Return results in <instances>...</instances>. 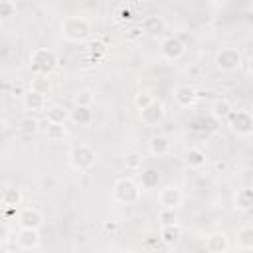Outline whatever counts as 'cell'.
<instances>
[{"label":"cell","mask_w":253,"mask_h":253,"mask_svg":"<svg viewBox=\"0 0 253 253\" xmlns=\"http://www.w3.org/2000/svg\"><path fill=\"white\" fill-rule=\"evenodd\" d=\"M59 30H61V36L67 42L79 43V42H85L91 36L93 26L85 16H67V18L61 20Z\"/></svg>","instance_id":"cell-1"},{"label":"cell","mask_w":253,"mask_h":253,"mask_svg":"<svg viewBox=\"0 0 253 253\" xmlns=\"http://www.w3.org/2000/svg\"><path fill=\"white\" fill-rule=\"evenodd\" d=\"M57 67V53L49 47H36L30 53V69L36 75H47L53 73Z\"/></svg>","instance_id":"cell-2"},{"label":"cell","mask_w":253,"mask_h":253,"mask_svg":"<svg viewBox=\"0 0 253 253\" xmlns=\"http://www.w3.org/2000/svg\"><path fill=\"white\" fill-rule=\"evenodd\" d=\"M140 198V186L132 178H119L113 184V200L125 206L136 204Z\"/></svg>","instance_id":"cell-3"},{"label":"cell","mask_w":253,"mask_h":253,"mask_svg":"<svg viewBox=\"0 0 253 253\" xmlns=\"http://www.w3.org/2000/svg\"><path fill=\"white\" fill-rule=\"evenodd\" d=\"M95 162H97V152H95V148L91 144L81 142V144H77V146H73L69 150V164L79 172L93 168Z\"/></svg>","instance_id":"cell-4"},{"label":"cell","mask_w":253,"mask_h":253,"mask_svg":"<svg viewBox=\"0 0 253 253\" xmlns=\"http://www.w3.org/2000/svg\"><path fill=\"white\" fill-rule=\"evenodd\" d=\"M227 123H229L231 132L237 136H249L253 132V115L249 111H243V109L233 111L229 115Z\"/></svg>","instance_id":"cell-5"},{"label":"cell","mask_w":253,"mask_h":253,"mask_svg":"<svg viewBox=\"0 0 253 253\" xmlns=\"http://www.w3.org/2000/svg\"><path fill=\"white\" fill-rule=\"evenodd\" d=\"M215 67L223 73H231L241 67V53L235 47H221L215 53Z\"/></svg>","instance_id":"cell-6"},{"label":"cell","mask_w":253,"mask_h":253,"mask_svg":"<svg viewBox=\"0 0 253 253\" xmlns=\"http://www.w3.org/2000/svg\"><path fill=\"white\" fill-rule=\"evenodd\" d=\"M186 51V43L182 42L180 36H166L162 42H160V55L166 59V61H176L184 55Z\"/></svg>","instance_id":"cell-7"},{"label":"cell","mask_w":253,"mask_h":253,"mask_svg":"<svg viewBox=\"0 0 253 253\" xmlns=\"http://www.w3.org/2000/svg\"><path fill=\"white\" fill-rule=\"evenodd\" d=\"M164 115H166V109H164V103L154 99L152 105H148L146 109L138 111V117H140V123L144 126H158L162 121H164Z\"/></svg>","instance_id":"cell-8"},{"label":"cell","mask_w":253,"mask_h":253,"mask_svg":"<svg viewBox=\"0 0 253 253\" xmlns=\"http://www.w3.org/2000/svg\"><path fill=\"white\" fill-rule=\"evenodd\" d=\"M182 200H184V196L178 186H164L158 192V202L166 210H178L182 206Z\"/></svg>","instance_id":"cell-9"},{"label":"cell","mask_w":253,"mask_h":253,"mask_svg":"<svg viewBox=\"0 0 253 253\" xmlns=\"http://www.w3.org/2000/svg\"><path fill=\"white\" fill-rule=\"evenodd\" d=\"M43 223V215L36 208H24L18 211V225L20 229H40Z\"/></svg>","instance_id":"cell-10"},{"label":"cell","mask_w":253,"mask_h":253,"mask_svg":"<svg viewBox=\"0 0 253 253\" xmlns=\"http://www.w3.org/2000/svg\"><path fill=\"white\" fill-rule=\"evenodd\" d=\"M172 97H174L176 105L182 107V109L194 107L196 101H198V93H196V89L192 85H176L172 89Z\"/></svg>","instance_id":"cell-11"},{"label":"cell","mask_w":253,"mask_h":253,"mask_svg":"<svg viewBox=\"0 0 253 253\" xmlns=\"http://www.w3.org/2000/svg\"><path fill=\"white\" fill-rule=\"evenodd\" d=\"M140 28H142V34H144V36H148V38H160V36L164 34L166 22H164L162 16H158V14H148V16L142 18Z\"/></svg>","instance_id":"cell-12"},{"label":"cell","mask_w":253,"mask_h":253,"mask_svg":"<svg viewBox=\"0 0 253 253\" xmlns=\"http://www.w3.org/2000/svg\"><path fill=\"white\" fill-rule=\"evenodd\" d=\"M22 105H24L26 111H34V113L36 111H45L47 109V99H45V95H42L34 89H28L22 95Z\"/></svg>","instance_id":"cell-13"},{"label":"cell","mask_w":253,"mask_h":253,"mask_svg":"<svg viewBox=\"0 0 253 253\" xmlns=\"http://www.w3.org/2000/svg\"><path fill=\"white\" fill-rule=\"evenodd\" d=\"M206 249L208 253H225L229 249V237L225 231H213L206 237Z\"/></svg>","instance_id":"cell-14"},{"label":"cell","mask_w":253,"mask_h":253,"mask_svg":"<svg viewBox=\"0 0 253 253\" xmlns=\"http://www.w3.org/2000/svg\"><path fill=\"white\" fill-rule=\"evenodd\" d=\"M184 162H186L188 168H192V170H200V168L206 166V162H208V154H206V150H202V148H198V146H192V148L186 150Z\"/></svg>","instance_id":"cell-15"},{"label":"cell","mask_w":253,"mask_h":253,"mask_svg":"<svg viewBox=\"0 0 253 253\" xmlns=\"http://www.w3.org/2000/svg\"><path fill=\"white\" fill-rule=\"evenodd\" d=\"M231 113H233V107H231L229 99H225V97L215 99V101L211 103V107H210V115H211L215 121H227Z\"/></svg>","instance_id":"cell-16"},{"label":"cell","mask_w":253,"mask_h":253,"mask_svg":"<svg viewBox=\"0 0 253 253\" xmlns=\"http://www.w3.org/2000/svg\"><path fill=\"white\" fill-rule=\"evenodd\" d=\"M138 182H140V188L142 190H154L160 184V172L156 168H152V166H146V168L140 170Z\"/></svg>","instance_id":"cell-17"},{"label":"cell","mask_w":253,"mask_h":253,"mask_svg":"<svg viewBox=\"0 0 253 253\" xmlns=\"http://www.w3.org/2000/svg\"><path fill=\"white\" fill-rule=\"evenodd\" d=\"M16 243L22 249H36L40 245V231L38 229H20L16 233Z\"/></svg>","instance_id":"cell-18"},{"label":"cell","mask_w":253,"mask_h":253,"mask_svg":"<svg viewBox=\"0 0 253 253\" xmlns=\"http://www.w3.org/2000/svg\"><path fill=\"white\" fill-rule=\"evenodd\" d=\"M148 150H150L152 156H164V154H168V150H170V140H168V136H164V134H154V136H150V140H148Z\"/></svg>","instance_id":"cell-19"},{"label":"cell","mask_w":253,"mask_h":253,"mask_svg":"<svg viewBox=\"0 0 253 253\" xmlns=\"http://www.w3.org/2000/svg\"><path fill=\"white\" fill-rule=\"evenodd\" d=\"M233 204H235V208L241 210V211L253 210V188H239V190L235 192Z\"/></svg>","instance_id":"cell-20"},{"label":"cell","mask_w":253,"mask_h":253,"mask_svg":"<svg viewBox=\"0 0 253 253\" xmlns=\"http://www.w3.org/2000/svg\"><path fill=\"white\" fill-rule=\"evenodd\" d=\"M45 117H47V123L65 125V121L71 117V111H67L63 105H49V107L45 109Z\"/></svg>","instance_id":"cell-21"},{"label":"cell","mask_w":253,"mask_h":253,"mask_svg":"<svg viewBox=\"0 0 253 253\" xmlns=\"http://www.w3.org/2000/svg\"><path fill=\"white\" fill-rule=\"evenodd\" d=\"M180 237H182V227H180V223L162 225V227H160V241H162V243H166V245H176Z\"/></svg>","instance_id":"cell-22"},{"label":"cell","mask_w":253,"mask_h":253,"mask_svg":"<svg viewBox=\"0 0 253 253\" xmlns=\"http://www.w3.org/2000/svg\"><path fill=\"white\" fill-rule=\"evenodd\" d=\"M69 119L79 126H87L93 123V111H91V107H73Z\"/></svg>","instance_id":"cell-23"},{"label":"cell","mask_w":253,"mask_h":253,"mask_svg":"<svg viewBox=\"0 0 253 253\" xmlns=\"http://www.w3.org/2000/svg\"><path fill=\"white\" fill-rule=\"evenodd\" d=\"M237 245L245 251H253V225H241L235 233Z\"/></svg>","instance_id":"cell-24"},{"label":"cell","mask_w":253,"mask_h":253,"mask_svg":"<svg viewBox=\"0 0 253 253\" xmlns=\"http://www.w3.org/2000/svg\"><path fill=\"white\" fill-rule=\"evenodd\" d=\"M43 134L49 142H59L65 138L67 128H65V125H59V123H47V126L43 128Z\"/></svg>","instance_id":"cell-25"},{"label":"cell","mask_w":253,"mask_h":253,"mask_svg":"<svg viewBox=\"0 0 253 253\" xmlns=\"http://www.w3.org/2000/svg\"><path fill=\"white\" fill-rule=\"evenodd\" d=\"M22 204V192L16 186H8L2 192V206L4 208H18Z\"/></svg>","instance_id":"cell-26"},{"label":"cell","mask_w":253,"mask_h":253,"mask_svg":"<svg viewBox=\"0 0 253 253\" xmlns=\"http://www.w3.org/2000/svg\"><path fill=\"white\" fill-rule=\"evenodd\" d=\"M30 89H34L42 95H49L51 93V79L47 75H34L30 81Z\"/></svg>","instance_id":"cell-27"},{"label":"cell","mask_w":253,"mask_h":253,"mask_svg":"<svg viewBox=\"0 0 253 253\" xmlns=\"http://www.w3.org/2000/svg\"><path fill=\"white\" fill-rule=\"evenodd\" d=\"M18 128H20V132H22V134L32 136V134H36V132H38V128H40V121H38L36 117H32V115H26V117H22V119H20Z\"/></svg>","instance_id":"cell-28"},{"label":"cell","mask_w":253,"mask_h":253,"mask_svg":"<svg viewBox=\"0 0 253 253\" xmlns=\"http://www.w3.org/2000/svg\"><path fill=\"white\" fill-rule=\"evenodd\" d=\"M142 160H144V156H142L140 152L132 150V152H128L126 158H125V168L130 170V172H140V170H142Z\"/></svg>","instance_id":"cell-29"},{"label":"cell","mask_w":253,"mask_h":253,"mask_svg":"<svg viewBox=\"0 0 253 253\" xmlns=\"http://www.w3.org/2000/svg\"><path fill=\"white\" fill-rule=\"evenodd\" d=\"M73 101H75V107H91L95 103V95L91 89H81L75 93Z\"/></svg>","instance_id":"cell-30"},{"label":"cell","mask_w":253,"mask_h":253,"mask_svg":"<svg viewBox=\"0 0 253 253\" xmlns=\"http://www.w3.org/2000/svg\"><path fill=\"white\" fill-rule=\"evenodd\" d=\"M158 223H160V227H162V225H174V223H178L176 210H166V208H162V210L158 211Z\"/></svg>","instance_id":"cell-31"},{"label":"cell","mask_w":253,"mask_h":253,"mask_svg":"<svg viewBox=\"0 0 253 253\" xmlns=\"http://www.w3.org/2000/svg\"><path fill=\"white\" fill-rule=\"evenodd\" d=\"M154 103V97L150 95V93H138L136 97H134V105H136V109L138 111H142V109H146L148 105H152Z\"/></svg>","instance_id":"cell-32"},{"label":"cell","mask_w":253,"mask_h":253,"mask_svg":"<svg viewBox=\"0 0 253 253\" xmlns=\"http://www.w3.org/2000/svg\"><path fill=\"white\" fill-rule=\"evenodd\" d=\"M0 16H4V18L16 16V4L12 0H2L0 2Z\"/></svg>","instance_id":"cell-33"},{"label":"cell","mask_w":253,"mask_h":253,"mask_svg":"<svg viewBox=\"0 0 253 253\" xmlns=\"http://www.w3.org/2000/svg\"><path fill=\"white\" fill-rule=\"evenodd\" d=\"M140 36H142V28H140V26H134V28H130V30L126 32V40H130V42L138 40Z\"/></svg>","instance_id":"cell-34"},{"label":"cell","mask_w":253,"mask_h":253,"mask_svg":"<svg viewBox=\"0 0 253 253\" xmlns=\"http://www.w3.org/2000/svg\"><path fill=\"white\" fill-rule=\"evenodd\" d=\"M215 168H217V170H221V172H223V170H225V168H227V164H225V160H217V162H215Z\"/></svg>","instance_id":"cell-35"},{"label":"cell","mask_w":253,"mask_h":253,"mask_svg":"<svg viewBox=\"0 0 253 253\" xmlns=\"http://www.w3.org/2000/svg\"><path fill=\"white\" fill-rule=\"evenodd\" d=\"M247 69H249V73L253 75V55L249 57V61H247Z\"/></svg>","instance_id":"cell-36"}]
</instances>
